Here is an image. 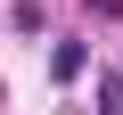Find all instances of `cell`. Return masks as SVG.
Returning <instances> with one entry per match:
<instances>
[{
    "label": "cell",
    "instance_id": "6da1fadb",
    "mask_svg": "<svg viewBox=\"0 0 123 115\" xmlns=\"http://www.w3.org/2000/svg\"><path fill=\"white\" fill-rule=\"evenodd\" d=\"M82 66H90V49H82V41H57V49H49V82H74Z\"/></svg>",
    "mask_w": 123,
    "mask_h": 115
}]
</instances>
